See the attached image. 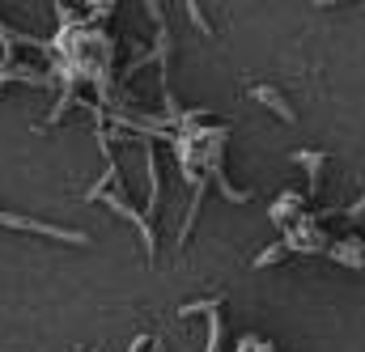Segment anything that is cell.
Returning <instances> with one entry per match:
<instances>
[{"instance_id":"6da1fadb","label":"cell","mask_w":365,"mask_h":352,"mask_svg":"<svg viewBox=\"0 0 365 352\" xmlns=\"http://www.w3.org/2000/svg\"><path fill=\"white\" fill-rule=\"evenodd\" d=\"M200 310L208 314V348L204 352H221V336H225V331H221V310H217V301H191V306H182L179 314L187 319V314H200Z\"/></svg>"},{"instance_id":"7a4b0ae2","label":"cell","mask_w":365,"mask_h":352,"mask_svg":"<svg viewBox=\"0 0 365 352\" xmlns=\"http://www.w3.org/2000/svg\"><path fill=\"white\" fill-rule=\"evenodd\" d=\"M251 98H255V102H264V106H268L272 115H280L284 123H293V119H297V115H293V106H289L272 86H251Z\"/></svg>"},{"instance_id":"3957f363","label":"cell","mask_w":365,"mask_h":352,"mask_svg":"<svg viewBox=\"0 0 365 352\" xmlns=\"http://www.w3.org/2000/svg\"><path fill=\"white\" fill-rule=\"evenodd\" d=\"M293 162H302L306 170H310V191H319V170H323V153H293Z\"/></svg>"},{"instance_id":"277c9868","label":"cell","mask_w":365,"mask_h":352,"mask_svg":"<svg viewBox=\"0 0 365 352\" xmlns=\"http://www.w3.org/2000/svg\"><path fill=\"white\" fill-rule=\"evenodd\" d=\"M331 255H336V259H344V264H365V247H361V242H340Z\"/></svg>"},{"instance_id":"5b68a950","label":"cell","mask_w":365,"mask_h":352,"mask_svg":"<svg viewBox=\"0 0 365 352\" xmlns=\"http://www.w3.org/2000/svg\"><path fill=\"white\" fill-rule=\"evenodd\" d=\"M280 255H284V238H280V242H272V247H268V251H264V255H259L251 267H268V264H276Z\"/></svg>"},{"instance_id":"8992f818","label":"cell","mask_w":365,"mask_h":352,"mask_svg":"<svg viewBox=\"0 0 365 352\" xmlns=\"http://www.w3.org/2000/svg\"><path fill=\"white\" fill-rule=\"evenodd\" d=\"M187 13H191V21H195V26H200V30L208 34V26H204V13H200V4H191V0H187Z\"/></svg>"}]
</instances>
